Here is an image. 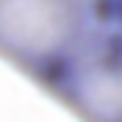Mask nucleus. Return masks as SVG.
Returning a JSON list of instances; mask_svg holds the SVG:
<instances>
[{
	"mask_svg": "<svg viewBox=\"0 0 122 122\" xmlns=\"http://www.w3.org/2000/svg\"><path fill=\"white\" fill-rule=\"evenodd\" d=\"M86 28L83 0H0V56L30 72L69 67Z\"/></svg>",
	"mask_w": 122,
	"mask_h": 122,
	"instance_id": "obj_1",
	"label": "nucleus"
},
{
	"mask_svg": "<svg viewBox=\"0 0 122 122\" xmlns=\"http://www.w3.org/2000/svg\"><path fill=\"white\" fill-rule=\"evenodd\" d=\"M61 94L81 117L122 122V61L111 56H78L69 64Z\"/></svg>",
	"mask_w": 122,
	"mask_h": 122,
	"instance_id": "obj_2",
	"label": "nucleus"
}]
</instances>
